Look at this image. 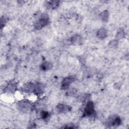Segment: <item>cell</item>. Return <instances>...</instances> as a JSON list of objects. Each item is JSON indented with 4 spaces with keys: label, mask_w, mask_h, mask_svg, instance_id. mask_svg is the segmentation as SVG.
<instances>
[{
    "label": "cell",
    "mask_w": 129,
    "mask_h": 129,
    "mask_svg": "<svg viewBox=\"0 0 129 129\" xmlns=\"http://www.w3.org/2000/svg\"><path fill=\"white\" fill-rule=\"evenodd\" d=\"M96 35L98 38L100 39H103L106 38L107 35V30L104 28H101L97 31Z\"/></svg>",
    "instance_id": "6"
},
{
    "label": "cell",
    "mask_w": 129,
    "mask_h": 129,
    "mask_svg": "<svg viewBox=\"0 0 129 129\" xmlns=\"http://www.w3.org/2000/svg\"><path fill=\"white\" fill-rule=\"evenodd\" d=\"M59 5V1H49L47 4V7L51 9L57 8Z\"/></svg>",
    "instance_id": "9"
},
{
    "label": "cell",
    "mask_w": 129,
    "mask_h": 129,
    "mask_svg": "<svg viewBox=\"0 0 129 129\" xmlns=\"http://www.w3.org/2000/svg\"><path fill=\"white\" fill-rule=\"evenodd\" d=\"M109 15V14L108 11L107 10H104L99 14V17L103 22H106L108 20Z\"/></svg>",
    "instance_id": "8"
},
{
    "label": "cell",
    "mask_w": 129,
    "mask_h": 129,
    "mask_svg": "<svg viewBox=\"0 0 129 129\" xmlns=\"http://www.w3.org/2000/svg\"><path fill=\"white\" fill-rule=\"evenodd\" d=\"M56 109L59 112L66 113L70 110L69 106L63 104H59L56 106Z\"/></svg>",
    "instance_id": "7"
},
{
    "label": "cell",
    "mask_w": 129,
    "mask_h": 129,
    "mask_svg": "<svg viewBox=\"0 0 129 129\" xmlns=\"http://www.w3.org/2000/svg\"><path fill=\"white\" fill-rule=\"evenodd\" d=\"M121 123L120 117L117 115H112L110 116L107 121L106 125L108 127H117Z\"/></svg>",
    "instance_id": "2"
},
{
    "label": "cell",
    "mask_w": 129,
    "mask_h": 129,
    "mask_svg": "<svg viewBox=\"0 0 129 129\" xmlns=\"http://www.w3.org/2000/svg\"><path fill=\"white\" fill-rule=\"evenodd\" d=\"M49 22L48 16L46 14H43L41 15L38 21L35 23L34 27L36 30H40L47 26Z\"/></svg>",
    "instance_id": "1"
},
{
    "label": "cell",
    "mask_w": 129,
    "mask_h": 129,
    "mask_svg": "<svg viewBox=\"0 0 129 129\" xmlns=\"http://www.w3.org/2000/svg\"><path fill=\"white\" fill-rule=\"evenodd\" d=\"M18 107L21 111L26 112L31 109V104L27 100H21L18 103Z\"/></svg>",
    "instance_id": "5"
},
{
    "label": "cell",
    "mask_w": 129,
    "mask_h": 129,
    "mask_svg": "<svg viewBox=\"0 0 129 129\" xmlns=\"http://www.w3.org/2000/svg\"><path fill=\"white\" fill-rule=\"evenodd\" d=\"M108 44H109V46L110 47H112V48L115 47L117 46V44H118V40H117V39L112 40L109 42V43Z\"/></svg>",
    "instance_id": "14"
},
{
    "label": "cell",
    "mask_w": 129,
    "mask_h": 129,
    "mask_svg": "<svg viewBox=\"0 0 129 129\" xmlns=\"http://www.w3.org/2000/svg\"><path fill=\"white\" fill-rule=\"evenodd\" d=\"M52 67V64L51 63H50L49 62H44L43 63H42L40 66L41 69L42 70H43V71H46L48 70L49 69H50Z\"/></svg>",
    "instance_id": "11"
},
{
    "label": "cell",
    "mask_w": 129,
    "mask_h": 129,
    "mask_svg": "<svg viewBox=\"0 0 129 129\" xmlns=\"http://www.w3.org/2000/svg\"><path fill=\"white\" fill-rule=\"evenodd\" d=\"M81 40L82 39H81V36L78 35L73 36L71 38V39H70L71 42L73 44H78L81 42Z\"/></svg>",
    "instance_id": "10"
},
{
    "label": "cell",
    "mask_w": 129,
    "mask_h": 129,
    "mask_svg": "<svg viewBox=\"0 0 129 129\" xmlns=\"http://www.w3.org/2000/svg\"><path fill=\"white\" fill-rule=\"evenodd\" d=\"M125 36V33L124 31L123 30H119L116 35V39L118 40L122 39Z\"/></svg>",
    "instance_id": "12"
},
{
    "label": "cell",
    "mask_w": 129,
    "mask_h": 129,
    "mask_svg": "<svg viewBox=\"0 0 129 129\" xmlns=\"http://www.w3.org/2000/svg\"><path fill=\"white\" fill-rule=\"evenodd\" d=\"M75 78L73 76H70L64 78L61 83V89L66 90L68 89L70 85L75 81Z\"/></svg>",
    "instance_id": "4"
},
{
    "label": "cell",
    "mask_w": 129,
    "mask_h": 129,
    "mask_svg": "<svg viewBox=\"0 0 129 129\" xmlns=\"http://www.w3.org/2000/svg\"><path fill=\"white\" fill-rule=\"evenodd\" d=\"M6 19L4 17L3 18H1V28L2 29L3 25H5V24L6 23Z\"/></svg>",
    "instance_id": "15"
},
{
    "label": "cell",
    "mask_w": 129,
    "mask_h": 129,
    "mask_svg": "<svg viewBox=\"0 0 129 129\" xmlns=\"http://www.w3.org/2000/svg\"><path fill=\"white\" fill-rule=\"evenodd\" d=\"M40 116L42 119L44 120H46L48 119V117L50 116V115L48 112L46 111H42L41 112Z\"/></svg>",
    "instance_id": "13"
},
{
    "label": "cell",
    "mask_w": 129,
    "mask_h": 129,
    "mask_svg": "<svg viewBox=\"0 0 129 129\" xmlns=\"http://www.w3.org/2000/svg\"><path fill=\"white\" fill-rule=\"evenodd\" d=\"M84 115L88 117H93L95 115V111L92 101H89L87 103L84 108Z\"/></svg>",
    "instance_id": "3"
}]
</instances>
